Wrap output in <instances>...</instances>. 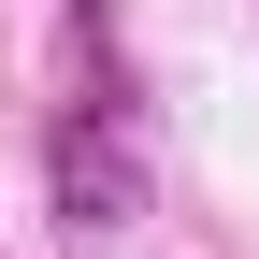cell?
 Returning a JSON list of instances; mask_svg holds the SVG:
<instances>
[{"label":"cell","mask_w":259,"mask_h":259,"mask_svg":"<svg viewBox=\"0 0 259 259\" xmlns=\"http://www.w3.org/2000/svg\"><path fill=\"white\" fill-rule=\"evenodd\" d=\"M58 216L72 231H115V216H144V144H130L115 115H58Z\"/></svg>","instance_id":"6da1fadb"}]
</instances>
